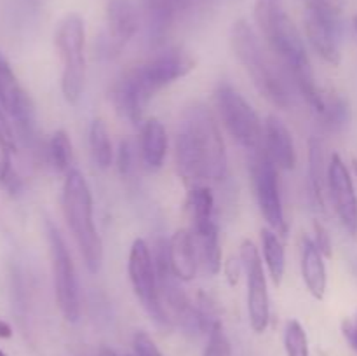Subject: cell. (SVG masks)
<instances>
[{"label": "cell", "instance_id": "1", "mask_svg": "<svg viewBox=\"0 0 357 356\" xmlns=\"http://www.w3.org/2000/svg\"><path fill=\"white\" fill-rule=\"evenodd\" d=\"M174 159L185 184L220 181L229 173V156L215 114L204 103H192L176 126Z\"/></svg>", "mask_w": 357, "mask_h": 356}, {"label": "cell", "instance_id": "2", "mask_svg": "<svg viewBox=\"0 0 357 356\" xmlns=\"http://www.w3.org/2000/svg\"><path fill=\"white\" fill-rule=\"evenodd\" d=\"M253 17L268 49L284 63L296 89L319 115L324 110L326 96L317 87L305 42L295 21L286 13L282 0H255Z\"/></svg>", "mask_w": 357, "mask_h": 356}, {"label": "cell", "instance_id": "3", "mask_svg": "<svg viewBox=\"0 0 357 356\" xmlns=\"http://www.w3.org/2000/svg\"><path fill=\"white\" fill-rule=\"evenodd\" d=\"M194 68L195 59L185 49H166L117 77L110 91L112 103L121 117L139 124L152 98Z\"/></svg>", "mask_w": 357, "mask_h": 356}, {"label": "cell", "instance_id": "4", "mask_svg": "<svg viewBox=\"0 0 357 356\" xmlns=\"http://www.w3.org/2000/svg\"><path fill=\"white\" fill-rule=\"evenodd\" d=\"M61 208L70 232L84 258V265L91 274H96L103 265V241L94 225L93 194H91L89 184L86 177L75 168L65 175Z\"/></svg>", "mask_w": 357, "mask_h": 356}, {"label": "cell", "instance_id": "5", "mask_svg": "<svg viewBox=\"0 0 357 356\" xmlns=\"http://www.w3.org/2000/svg\"><path fill=\"white\" fill-rule=\"evenodd\" d=\"M230 45L236 58L253 80L258 93L274 107L288 108L291 103L288 84L284 82L274 61L268 58L257 31L246 20H237L232 24Z\"/></svg>", "mask_w": 357, "mask_h": 356}, {"label": "cell", "instance_id": "6", "mask_svg": "<svg viewBox=\"0 0 357 356\" xmlns=\"http://www.w3.org/2000/svg\"><path fill=\"white\" fill-rule=\"evenodd\" d=\"M54 45L61 61V93L66 103L77 105L86 86V23L77 13H70L58 23Z\"/></svg>", "mask_w": 357, "mask_h": 356}, {"label": "cell", "instance_id": "7", "mask_svg": "<svg viewBox=\"0 0 357 356\" xmlns=\"http://www.w3.org/2000/svg\"><path fill=\"white\" fill-rule=\"evenodd\" d=\"M215 101L223 126L244 150L253 154L264 149V122L232 84L220 82L215 91Z\"/></svg>", "mask_w": 357, "mask_h": 356}, {"label": "cell", "instance_id": "8", "mask_svg": "<svg viewBox=\"0 0 357 356\" xmlns=\"http://www.w3.org/2000/svg\"><path fill=\"white\" fill-rule=\"evenodd\" d=\"M251 181H253L255 198L261 215L267 220L268 227L281 237L288 236V220L282 206L281 185H279V168L271 159L265 149L251 154L250 163Z\"/></svg>", "mask_w": 357, "mask_h": 356}, {"label": "cell", "instance_id": "9", "mask_svg": "<svg viewBox=\"0 0 357 356\" xmlns=\"http://www.w3.org/2000/svg\"><path fill=\"white\" fill-rule=\"evenodd\" d=\"M45 230H47L49 251H51L56 302L63 318L70 323H77L80 318V292L72 255L54 223L45 222Z\"/></svg>", "mask_w": 357, "mask_h": 356}, {"label": "cell", "instance_id": "10", "mask_svg": "<svg viewBox=\"0 0 357 356\" xmlns=\"http://www.w3.org/2000/svg\"><path fill=\"white\" fill-rule=\"evenodd\" d=\"M128 274L131 281L132 292L143 306V309L153 318L159 325H171L159 297L157 285V271L153 253L150 251L145 239H135L129 250Z\"/></svg>", "mask_w": 357, "mask_h": 356}, {"label": "cell", "instance_id": "11", "mask_svg": "<svg viewBox=\"0 0 357 356\" xmlns=\"http://www.w3.org/2000/svg\"><path fill=\"white\" fill-rule=\"evenodd\" d=\"M241 262L246 274V306L250 327L253 328L255 334H264L271 321V297H268L264 260L253 241H243Z\"/></svg>", "mask_w": 357, "mask_h": 356}, {"label": "cell", "instance_id": "12", "mask_svg": "<svg viewBox=\"0 0 357 356\" xmlns=\"http://www.w3.org/2000/svg\"><path fill=\"white\" fill-rule=\"evenodd\" d=\"M0 105L13 121L17 138L31 142L35 135V121H37L35 105L2 52H0Z\"/></svg>", "mask_w": 357, "mask_h": 356}, {"label": "cell", "instance_id": "13", "mask_svg": "<svg viewBox=\"0 0 357 356\" xmlns=\"http://www.w3.org/2000/svg\"><path fill=\"white\" fill-rule=\"evenodd\" d=\"M328 194L335 213L349 234H357V194L351 171L338 154L328 163Z\"/></svg>", "mask_w": 357, "mask_h": 356}, {"label": "cell", "instance_id": "14", "mask_svg": "<svg viewBox=\"0 0 357 356\" xmlns=\"http://www.w3.org/2000/svg\"><path fill=\"white\" fill-rule=\"evenodd\" d=\"M139 27V13L135 0H108L107 34L103 44L107 54H119L136 35Z\"/></svg>", "mask_w": 357, "mask_h": 356}, {"label": "cell", "instance_id": "15", "mask_svg": "<svg viewBox=\"0 0 357 356\" xmlns=\"http://www.w3.org/2000/svg\"><path fill=\"white\" fill-rule=\"evenodd\" d=\"M303 27L309 44L314 51L330 65L338 66L342 61L340 45H338V35H340V23L330 20L314 6L307 3L305 14H303Z\"/></svg>", "mask_w": 357, "mask_h": 356}, {"label": "cell", "instance_id": "16", "mask_svg": "<svg viewBox=\"0 0 357 356\" xmlns=\"http://www.w3.org/2000/svg\"><path fill=\"white\" fill-rule=\"evenodd\" d=\"M265 126L264 149L271 156L275 166L279 170H295L296 166V150L293 136L289 133L288 126L278 117V115H268Z\"/></svg>", "mask_w": 357, "mask_h": 356}, {"label": "cell", "instance_id": "17", "mask_svg": "<svg viewBox=\"0 0 357 356\" xmlns=\"http://www.w3.org/2000/svg\"><path fill=\"white\" fill-rule=\"evenodd\" d=\"M167 258L176 278L192 281L199 271V257L190 229H180L167 241Z\"/></svg>", "mask_w": 357, "mask_h": 356}, {"label": "cell", "instance_id": "18", "mask_svg": "<svg viewBox=\"0 0 357 356\" xmlns=\"http://www.w3.org/2000/svg\"><path fill=\"white\" fill-rule=\"evenodd\" d=\"M300 269H302V278L305 283L310 295L317 300H323L326 295L328 274L326 264H324V255L316 246L312 237L303 236L302 246H300Z\"/></svg>", "mask_w": 357, "mask_h": 356}, {"label": "cell", "instance_id": "19", "mask_svg": "<svg viewBox=\"0 0 357 356\" xmlns=\"http://www.w3.org/2000/svg\"><path fill=\"white\" fill-rule=\"evenodd\" d=\"M139 154H142L143 166L149 171H157L162 168L167 154V133L157 117L146 119L142 124Z\"/></svg>", "mask_w": 357, "mask_h": 356}, {"label": "cell", "instance_id": "20", "mask_svg": "<svg viewBox=\"0 0 357 356\" xmlns=\"http://www.w3.org/2000/svg\"><path fill=\"white\" fill-rule=\"evenodd\" d=\"M190 232L194 236L195 248H197L199 267L208 272L209 276H215L222 271V246H220L218 225L215 220L202 225L190 227Z\"/></svg>", "mask_w": 357, "mask_h": 356}, {"label": "cell", "instance_id": "21", "mask_svg": "<svg viewBox=\"0 0 357 356\" xmlns=\"http://www.w3.org/2000/svg\"><path fill=\"white\" fill-rule=\"evenodd\" d=\"M142 9L145 17L146 40L150 45H160L178 14L174 0H142Z\"/></svg>", "mask_w": 357, "mask_h": 356}, {"label": "cell", "instance_id": "22", "mask_svg": "<svg viewBox=\"0 0 357 356\" xmlns=\"http://www.w3.org/2000/svg\"><path fill=\"white\" fill-rule=\"evenodd\" d=\"M309 187L316 208L319 212H326L328 164L319 138L309 140Z\"/></svg>", "mask_w": 357, "mask_h": 356}, {"label": "cell", "instance_id": "23", "mask_svg": "<svg viewBox=\"0 0 357 356\" xmlns=\"http://www.w3.org/2000/svg\"><path fill=\"white\" fill-rule=\"evenodd\" d=\"M261 250H264V260L272 283L279 286L286 272V250L282 237L271 227L261 229Z\"/></svg>", "mask_w": 357, "mask_h": 356}, {"label": "cell", "instance_id": "24", "mask_svg": "<svg viewBox=\"0 0 357 356\" xmlns=\"http://www.w3.org/2000/svg\"><path fill=\"white\" fill-rule=\"evenodd\" d=\"M185 205H187V212L190 215L192 227L202 225V223L215 220L213 218V213H215V195H213V191L208 185H192Z\"/></svg>", "mask_w": 357, "mask_h": 356}, {"label": "cell", "instance_id": "25", "mask_svg": "<svg viewBox=\"0 0 357 356\" xmlns=\"http://www.w3.org/2000/svg\"><path fill=\"white\" fill-rule=\"evenodd\" d=\"M89 149L100 170H108L114 163V147L103 119H94L89 126Z\"/></svg>", "mask_w": 357, "mask_h": 356}, {"label": "cell", "instance_id": "26", "mask_svg": "<svg viewBox=\"0 0 357 356\" xmlns=\"http://www.w3.org/2000/svg\"><path fill=\"white\" fill-rule=\"evenodd\" d=\"M47 156L49 163H51V166L58 173L66 175L70 170H73V147L68 133L63 131V129H58V131L52 133L47 145Z\"/></svg>", "mask_w": 357, "mask_h": 356}, {"label": "cell", "instance_id": "27", "mask_svg": "<svg viewBox=\"0 0 357 356\" xmlns=\"http://www.w3.org/2000/svg\"><path fill=\"white\" fill-rule=\"evenodd\" d=\"M319 117L323 119V126L330 131H340L347 126L349 119H351V110L345 100L335 96L333 100L324 101V110L321 112Z\"/></svg>", "mask_w": 357, "mask_h": 356}, {"label": "cell", "instance_id": "28", "mask_svg": "<svg viewBox=\"0 0 357 356\" xmlns=\"http://www.w3.org/2000/svg\"><path fill=\"white\" fill-rule=\"evenodd\" d=\"M284 349L288 356H310L309 337L298 320H289L286 323Z\"/></svg>", "mask_w": 357, "mask_h": 356}, {"label": "cell", "instance_id": "29", "mask_svg": "<svg viewBox=\"0 0 357 356\" xmlns=\"http://www.w3.org/2000/svg\"><path fill=\"white\" fill-rule=\"evenodd\" d=\"M202 356H232V346L227 337L222 320L216 321L208 332V344Z\"/></svg>", "mask_w": 357, "mask_h": 356}, {"label": "cell", "instance_id": "30", "mask_svg": "<svg viewBox=\"0 0 357 356\" xmlns=\"http://www.w3.org/2000/svg\"><path fill=\"white\" fill-rule=\"evenodd\" d=\"M13 152V147L0 135V184L9 188L10 192H16L20 188V180L13 171V163H10V154Z\"/></svg>", "mask_w": 357, "mask_h": 356}, {"label": "cell", "instance_id": "31", "mask_svg": "<svg viewBox=\"0 0 357 356\" xmlns=\"http://www.w3.org/2000/svg\"><path fill=\"white\" fill-rule=\"evenodd\" d=\"M135 149L129 140H122L117 150V170L122 177H128L135 166Z\"/></svg>", "mask_w": 357, "mask_h": 356}, {"label": "cell", "instance_id": "32", "mask_svg": "<svg viewBox=\"0 0 357 356\" xmlns=\"http://www.w3.org/2000/svg\"><path fill=\"white\" fill-rule=\"evenodd\" d=\"M307 3L316 7L319 13H323L324 16H328L330 20L342 21V13H344L345 0H307Z\"/></svg>", "mask_w": 357, "mask_h": 356}, {"label": "cell", "instance_id": "33", "mask_svg": "<svg viewBox=\"0 0 357 356\" xmlns=\"http://www.w3.org/2000/svg\"><path fill=\"white\" fill-rule=\"evenodd\" d=\"M314 243L319 248L321 253L324 255V258H330L333 255V243H331V236L328 232L326 227L321 222H314Z\"/></svg>", "mask_w": 357, "mask_h": 356}, {"label": "cell", "instance_id": "34", "mask_svg": "<svg viewBox=\"0 0 357 356\" xmlns=\"http://www.w3.org/2000/svg\"><path fill=\"white\" fill-rule=\"evenodd\" d=\"M132 346H135V351L138 356H164L160 353V349L157 348L155 342L152 341V337L149 334H145V332H138L135 335Z\"/></svg>", "mask_w": 357, "mask_h": 356}, {"label": "cell", "instance_id": "35", "mask_svg": "<svg viewBox=\"0 0 357 356\" xmlns=\"http://www.w3.org/2000/svg\"><path fill=\"white\" fill-rule=\"evenodd\" d=\"M342 334L354 351H357V311L342 321Z\"/></svg>", "mask_w": 357, "mask_h": 356}, {"label": "cell", "instance_id": "36", "mask_svg": "<svg viewBox=\"0 0 357 356\" xmlns=\"http://www.w3.org/2000/svg\"><path fill=\"white\" fill-rule=\"evenodd\" d=\"M243 262H241V258L237 260V258H230L229 262L225 264V276L227 279H229V285L230 286H236L237 281H239V276L241 272H243Z\"/></svg>", "mask_w": 357, "mask_h": 356}, {"label": "cell", "instance_id": "37", "mask_svg": "<svg viewBox=\"0 0 357 356\" xmlns=\"http://www.w3.org/2000/svg\"><path fill=\"white\" fill-rule=\"evenodd\" d=\"M98 356H117V355H115V353L112 351V349H107V348H103V349H101L100 353H98Z\"/></svg>", "mask_w": 357, "mask_h": 356}, {"label": "cell", "instance_id": "38", "mask_svg": "<svg viewBox=\"0 0 357 356\" xmlns=\"http://www.w3.org/2000/svg\"><path fill=\"white\" fill-rule=\"evenodd\" d=\"M352 170H354V173L357 177V159H352Z\"/></svg>", "mask_w": 357, "mask_h": 356}, {"label": "cell", "instance_id": "39", "mask_svg": "<svg viewBox=\"0 0 357 356\" xmlns=\"http://www.w3.org/2000/svg\"><path fill=\"white\" fill-rule=\"evenodd\" d=\"M352 27H354V30H356V34H357V14L354 17H352Z\"/></svg>", "mask_w": 357, "mask_h": 356}, {"label": "cell", "instance_id": "40", "mask_svg": "<svg viewBox=\"0 0 357 356\" xmlns=\"http://www.w3.org/2000/svg\"><path fill=\"white\" fill-rule=\"evenodd\" d=\"M0 356H7V355H6V353H3V351H2V349H0Z\"/></svg>", "mask_w": 357, "mask_h": 356}]
</instances>
